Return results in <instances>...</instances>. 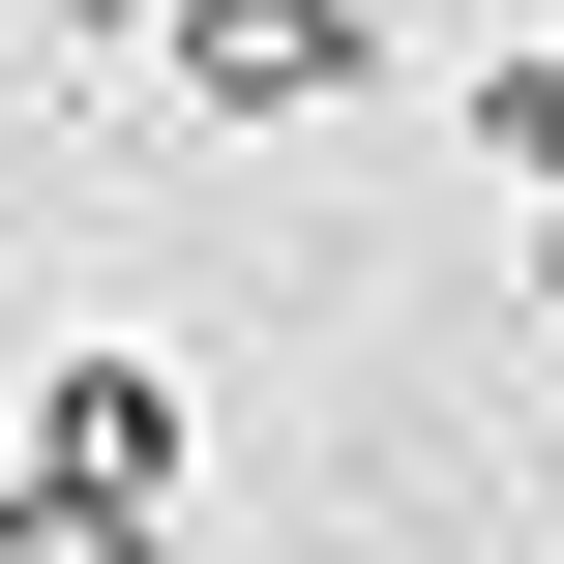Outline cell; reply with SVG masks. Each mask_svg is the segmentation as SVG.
Masks as SVG:
<instances>
[{
    "label": "cell",
    "mask_w": 564,
    "mask_h": 564,
    "mask_svg": "<svg viewBox=\"0 0 564 564\" xmlns=\"http://www.w3.org/2000/svg\"><path fill=\"white\" fill-rule=\"evenodd\" d=\"M30 506H149L178 535V357H59L30 387Z\"/></svg>",
    "instance_id": "6da1fadb"
},
{
    "label": "cell",
    "mask_w": 564,
    "mask_h": 564,
    "mask_svg": "<svg viewBox=\"0 0 564 564\" xmlns=\"http://www.w3.org/2000/svg\"><path fill=\"white\" fill-rule=\"evenodd\" d=\"M178 89L208 119H327V89H387V0H178Z\"/></svg>",
    "instance_id": "7a4b0ae2"
},
{
    "label": "cell",
    "mask_w": 564,
    "mask_h": 564,
    "mask_svg": "<svg viewBox=\"0 0 564 564\" xmlns=\"http://www.w3.org/2000/svg\"><path fill=\"white\" fill-rule=\"evenodd\" d=\"M476 149H506V178L564 208V30H506V59H476Z\"/></svg>",
    "instance_id": "3957f363"
},
{
    "label": "cell",
    "mask_w": 564,
    "mask_h": 564,
    "mask_svg": "<svg viewBox=\"0 0 564 564\" xmlns=\"http://www.w3.org/2000/svg\"><path fill=\"white\" fill-rule=\"evenodd\" d=\"M0 564H178V535H149V506H30V476H0Z\"/></svg>",
    "instance_id": "277c9868"
},
{
    "label": "cell",
    "mask_w": 564,
    "mask_h": 564,
    "mask_svg": "<svg viewBox=\"0 0 564 564\" xmlns=\"http://www.w3.org/2000/svg\"><path fill=\"white\" fill-rule=\"evenodd\" d=\"M535 297H564V208H535Z\"/></svg>",
    "instance_id": "5b68a950"
}]
</instances>
